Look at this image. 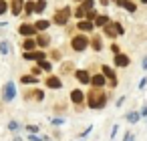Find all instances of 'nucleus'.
I'll return each instance as SVG.
<instances>
[{"label":"nucleus","instance_id":"nucleus-2","mask_svg":"<svg viewBox=\"0 0 147 141\" xmlns=\"http://www.w3.org/2000/svg\"><path fill=\"white\" fill-rule=\"evenodd\" d=\"M105 34L107 36H119V34H123V26L119 24V22H109V24H105Z\"/></svg>","mask_w":147,"mask_h":141},{"label":"nucleus","instance_id":"nucleus-39","mask_svg":"<svg viewBox=\"0 0 147 141\" xmlns=\"http://www.w3.org/2000/svg\"><path fill=\"white\" fill-rule=\"evenodd\" d=\"M115 2H117V4H119V6H123V4H125V2H127V0H115Z\"/></svg>","mask_w":147,"mask_h":141},{"label":"nucleus","instance_id":"nucleus-5","mask_svg":"<svg viewBox=\"0 0 147 141\" xmlns=\"http://www.w3.org/2000/svg\"><path fill=\"white\" fill-rule=\"evenodd\" d=\"M22 57L26 61H45V53L42 51H24Z\"/></svg>","mask_w":147,"mask_h":141},{"label":"nucleus","instance_id":"nucleus-23","mask_svg":"<svg viewBox=\"0 0 147 141\" xmlns=\"http://www.w3.org/2000/svg\"><path fill=\"white\" fill-rule=\"evenodd\" d=\"M81 6H83V8H85V10L89 12V10H93L95 2H93V0H83V4H81Z\"/></svg>","mask_w":147,"mask_h":141},{"label":"nucleus","instance_id":"nucleus-36","mask_svg":"<svg viewBox=\"0 0 147 141\" xmlns=\"http://www.w3.org/2000/svg\"><path fill=\"white\" fill-rule=\"evenodd\" d=\"M40 71H42V69H40V67H34V69H32V75H34V77H36V75H38V73H40Z\"/></svg>","mask_w":147,"mask_h":141},{"label":"nucleus","instance_id":"nucleus-41","mask_svg":"<svg viewBox=\"0 0 147 141\" xmlns=\"http://www.w3.org/2000/svg\"><path fill=\"white\" fill-rule=\"evenodd\" d=\"M141 2H145V4H147V0H141Z\"/></svg>","mask_w":147,"mask_h":141},{"label":"nucleus","instance_id":"nucleus-12","mask_svg":"<svg viewBox=\"0 0 147 141\" xmlns=\"http://www.w3.org/2000/svg\"><path fill=\"white\" fill-rule=\"evenodd\" d=\"M49 43H51V38H49V34H45V32L36 38V45H38V47H42V49H45V47H49Z\"/></svg>","mask_w":147,"mask_h":141},{"label":"nucleus","instance_id":"nucleus-33","mask_svg":"<svg viewBox=\"0 0 147 141\" xmlns=\"http://www.w3.org/2000/svg\"><path fill=\"white\" fill-rule=\"evenodd\" d=\"M0 53H2V55L8 53V43H2V45H0Z\"/></svg>","mask_w":147,"mask_h":141},{"label":"nucleus","instance_id":"nucleus-16","mask_svg":"<svg viewBox=\"0 0 147 141\" xmlns=\"http://www.w3.org/2000/svg\"><path fill=\"white\" fill-rule=\"evenodd\" d=\"M20 81H22V83H24V85H34V83H38V81H36V77H34V75H24V77H22V79H20Z\"/></svg>","mask_w":147,"mask_h":141},{"label":"nucleus","instance_id":"nucleus-10","mask_svg":"<svg viewBox=\"0 0 147 141\" xmlns=\"http://www.w3.org/2000/svg\"><path fill=\"white\" fill-rule=\"evenodd\" d=\"M115 65L117 67H127L129 65V57L127 55H115Z\"/></svg>","mask_w":147,"mask_h":141},{"label":"nucleus","instance_id":"nucleus-11","mask_svg":"<svg viewBox=\"0 0 147 141\" xmlns=\"http://www.w3.org/2000/svg\"><path fill=\"white\" fill-rule=\"evenodd\" d=\"M47 87L49 89H61V79L59 77H49L47 79Z\"/></svg>","mask_w":147,"mask_h":141},{"label":"nucleus","instance_id":"nucleus-24","mask_svg":"<svg viewBox=\"0 0 147 141\" xmlns=\"http://www.w3.org/2000/svg\"><path fill=\"white\" fill-rule=\"evenodd\" d=\"M45 8H47V2H45V0H38V2L34 4V10H36V12H42Z\"/></svg>","mask_w":147,"mask_h":141},{"label":"nucleus","instance_id":"nucleus-21","mask_svg":"<svg viewBox=\"0 0 147 141\" xmlns=\"http://www.w3.org/2000/svg\"><path fill=\"white\" fill-rule=\"evenodd\" d=\"M22 49H26V51H32V49H36V43H34L32 38H26V40H24V45H22Z\"/></svg>","mask_w":147,"mask_h":141},{"label":"nucleus","instance_id":"nucleus-31","mask_svg":"<svg viewBox=\"0 0 147 141\" xmlns=\"http://www.w3.org/2000/svg\"><path fill=\"white\" fill-rule=\"evenodd\" d=\"M97 16H99V14H95V10H89V12H87V18H89L91 22H93V20H95Z\"/></svg>","mask_w":147,"mask_h":141},{"label":"nucleus","instance_id":"nucleus-1","mask_svg":"<svg viewBox=\"0 0 147 141\" xmlns=\"http://www.w3.org/2000/svg\"><path fill=\"white\" fill-rule=\"evenodd\" d=\"M105 103H107V97H105L101 91H91V93H89V107L99 109V107H103Z\"/></svg>","mask_w":147,"mask_h":141},{"label":"nucleus","instance_id":"nucleus-19","mask_svg":"<svg viewBox=\"0 0 147 141\" xmlns=\"http://www.w3.org/2000/svg\"><path fill=\"white\" fill-rule=\"evenodd\" d=\"M28 97H32V99H36V101H40L42 97H45V93L42 91H30V93H26V99Z\"/></svg>","mask_w":147,"mask_h":141},{"label":"nucleus","instance_id":"nucleus-6","mask_svg":"<svg viewBox=\"0 0 147 141\" xmlns=\"http://www.w3.org/2000/svg\"><path fill=\"white\" fill-rule=\"evenodd\" d=\"M14 95H16V89H14V85H12V83L4 85V101H12V99H14Z\"/></svg>","mask_w":147,"mask_h":141},{"label":"nucleus","instance_id":"nucleus-7","mask_svg":"<svg viewBox=\"0 0 147 141\" xmlns=\"http://www.w3.org/2000/svg\"><path fill=\"white\" fill-rule=\"evenodd\" d=\"M22 8H24V0H12L10 10H12V14H14V16H18V14L22 12Z\"/></svg>","mask_w":147,"mask_h":141},{"label":"nucleus","instance_id":"nucleus-42","mask_svg":"<svg viewBox=\"0 0 147 141\" xmlns=\"http://www.w3.org/2000/svg\"><path fill=\"white\" fill-rule=\"evenodd\" d=\"M79 2H83V0H79Z\"/></svg>","mask_w":147,"mask_h":141},{"label":"nucleus","instance_id":"nucleus-9","mask_svg":"<svg viewBox=\"0 0 147 141\" xmlns=\"http://www.w3.org/2000/svg\"><path fill=\"white\" fill-rule=\"evenodd\" d=\"M34 30H36V28H34L32 24H20V28H18V32H20L22 36H32Z\"/></svg>","mask_w":147,"mask_h":141},{"label":"nucleus","instance_id":"nucleus-40","mask_svg":"<svg viewBox=\"0 0 147 141\" xmlns=\"http://www.w3.org/2000/svg\"><path fill=\"white\" fill-rule=\"evenodd\" d=\"M143 69H147V57L143 59Z\"/></svg>","mask_w":147,"mask_h":141},{"label":"nucleus","instance_id":"nucleus-14","mask_svg":"<svg viewBox=\"0 0 147 141\" xmlns=\"http://www.w3.org/2000/svg\"><path fill=\"white\" fill-rule=\"evenodd\" d=\"M91 83H93V87H103L105 85V75H95L91 79Z\"/></svg>","mask_w":147,"mask_h":141},{"label":"nucleus","instance_id":"nucleus-20","mask_svg":"<svg viewBox=\"0 0 147 141\" xmlns=\"http://www.w3.org/2000/svg\"><path fill=\"white\" fill-rule=\"evenodd\" d=\"M34 28H36V30H40V32H42V30H47V28H49V20H38V22L34 24Z\"/></svg>","mask_w":147,"mask_h":141},{"label":"nucleus","instance_id":"nucleus-43","mask_svg":"<svg viewBox=\"0 0 147 141\" xmlns=\"http://www.w3.org/2000/svg\"><path fill=\"white\" fill-rule=\"evenodd\" d=\"M16 141H20V139H16Z\"/></svg>","mask_w":147,"mask_h":141},{"label":"nucleus","instance_id":"nucleus-30","mask_svg":"<svg viewBox=\"0 0 147 141\" xmlns=\"http://www.w3.org/2000/svg\"><path fill=\"white\" fill-rule=\"evenodd\" d=\"M123 6H125V8H127L129 12H135V4H133V2H129V0H127V2H125Z\"/></svg>","mask_w":147,"mask_h":141},{"label":"nucleus","instance_id":"nucleus-8","mask_svg":"<svg viewBox=\"0 0 147 141\" xmlns=\"http://www.w3.org/2000/svg\"><path fill=\"white\" fill-rule=\"evenodd\" d=\"M103 75H105V79H109V83H111L113 87L117 85V77H115V73H113V69H109L107 65L103 67Z\"/></svg>","mask_w":147,"mask_h":141},{"label":"nucleus","instance_id":"nucleus-38","mask_svg":"<svg viewBox=\"0 0 147 141\" xmlns=\"http://www.w3.org/2000/svg\"><path fill=\"white\" fill-rule=\"evenodd\" d=\"M111 51H113L115 55H119V47H117V45H113V47H111Z\"/></svg>","mask_w":147,"mask_h":141},{"label":"nucleus","instance_id":"nucleus-27","mask_svg":"<svg viewBox=\"0 0 147 141\" xmlns=\"http://www.w3.org/2000/svg\"><path fill=\"white\" fill-rule=\"evenodd\" d=\"M75 16H77V18H83V16H87V10H85L83 6H79L77 12H75Z\"/></svg>","mask_w":147,"mask_h":141},{"label":"nucleus","instance_id":"nucleus-28","mask_svg":"<svg viewBox=\"0 0 147 141\" xmlns=\"http://www.w3.org/2000/svg\"><path fill=\"white\" fill-rule=\"evenodd\" d=\"M127 121H131V123L139 121V113H129V115H127Z\"/></svg>","mask_w":147,"mask_h":141},{"label":"nucleus","instance_id":"nucleus-29","mask_svg":"<svg viewBox=\"0 0 147 141\" xmlns=\"http://www.w3.org/2000/svg\"><path fill=\"white\" fill-rule=\"evenodd\" d=\"M6 10H8V4L4 2V0H0V14H4Z\"/></svg>","mask_w":147,"mask_h":141},{"label":"nucleus","instance_id":"nucleus-4","mask_svg":"<svg viewBox=\"0 0 147 141\" xmlns=\"http://www.w3.org/2000/svg\"><path fill=\"white\" fill-rule=\"evenodd\" d=\"M73 49L75 51H85L87 47H89V40H87V36H83V34H79V36H75L73 38Z\"/></svg>","mask_w":147,"mask_h":141},{"label":"nucleus","instance_id":"nucleus-32","mask_svg":"<svg viewBox=\"0 0 147 141\" xmlns=\"http://www.w3.org/2000/svg\"><path fill=\"white\" fill-rule=\"evenodd\" d=\"M8 129H10V131H18V123H16V121H10V123H8Z\"/></svg>","mask_w":147,"mask_h":141},{"label":"nucleus","instance_id":"nucleus-37","mask_svg":"<svg viewBox=\"0 0 147 141\" xmlns=\"http://www.w3.org/2000/svg\"><path fill=\"white\" fill-rule=\"evenodd\" d=\"M125 141H135V137H133L131 133H127V135H125Z\"/></svg>","mask_w":147,"mask_h":141},{"label":"nucleus","instance_id":"nucleus-35","mask_svg":"<svg viewBox=\"0 0 147 141\" xmlns=\"http://www.w3.org/2000/svg\"><path fill=\"white\" fill-rule=\"evenodd\" d=\"M26 129H28V131H30V133H36V131H38V127H36V125H28V127H26Z\"/></svg>","mask_w":147,"mask_h":141},{"label":"nucleus","instance_id":"nucleus-25","mask_svg":"<svg viewBox=\"0 0 147 141\" xmlns=\"http://www.w3.org/2000/svg\"><path fill=\"white\" fill-rule=\"evenodd\" d=\"M32 10H34V2H26V4H24V12H26V16H30Z\"/></svg>","mask_w":147,"mask_h":141},{"label":"nucleus","instance_id":"nucleus-15","mask_svg":"<svg viewBox=\"0 0 147 141\" xmlns=\"http://www.w3.org/2000/svg\"><path fill=\"white\" fill-rule=\"evenodd\" d=\"M79 30H85V32L93 30V22H91V20H81V22H79Z\"/></svg>","mask_w":147,"mask_h":141},{"label":"nucleus","instance_id":"nucleus-18","mask_svg":"<svg viewBox=\"0 0 147 141\" xmlns=\"http://www.w3.org/2000/svg\"><path fill=\"white\" fill-rule=\"evenodd\" d=\"M91 45H93V49H95V51H101V49H103V43H101V36H93V40H91Z\"/></svg>","mask_w":147,"mask_h":141},{"label":"nucleus","instance_id":"nucleus-26","mask_svg":"<svg viewBox=\"0 0 147 141\" xmlns=\"http://www.w3.org/2000/svg\"><path fill=\"white\" fill-rule=\"evenodd\" d=\"M38 67H40L42 71H47V73L53 69V67H51V63H47V61H38Z\"/></svg>","mask_w":147,"mask_h":141},{"label":"nucleus","instance_id":"nucleus-13","mask_svg":"<svg viewBox=\"0 0 147 141\" xmlns=\"http://www.w3.org/2000/svg\"><path fill=\"white\" fill-rule=\"evenodd\" d=\"M75 75H77V79H79L81 83H91V77H89V73H87V71H77Z\"/></svg>","mask_w":147,"mask_h":141},{"label":"nucleus","instance_id":"nucleus-34","mask_svg":"<svg viewBox=\"0 0 147 141\" xmlns=\"http://www.w3.org/2000/svg\"><path fill=\"white\" fill-rule=\"evenodd\" d=\"M71 69H73V67H71V63H67V65L63 67V73H71Z\"/></svg>","mask_w":147,"mask_h":141},{"label":"nucleus","instance_id":"nucleus-3","mask_svg":"<svg viewBox=\"0 0 147 141\" xmlns=\"http://www.w3.org/2000/svg\"><path fill=\"white\" fill-rule=\"evenodd\" d=\"M69 16H71V8L67 6V8H63V10H59L55 14V22L57 24H67L69 22Z\"/></svg>","mask_w":147,"mask_h":141},{"label":"nucleus","instance_id":"nucleus-22","mask_svg":"<svg viewBox=\"0 0 147 141\" xmlns=\"http://www.w3.org/2000/svg\"><path fill=\"white\" fill-rule=\"evenodd\" d=\"M95 22H97L99 26H105V24H109V18L101 14V16H97V18H95Z\"/></svg>","mask_w":147,"mask_h":141},{"label":"nucleus","instance_id":"nucleus-17","mask_svg":"<svg viewBox=\"0 0 147 141\" xmlns=\"http://www.w3.org/2000/svg\"><path fill=\"white\" fill-rule=\"evenodd\" d=\"M71 99H73L75 105H79V103L83 101V93H81V91H73V93H71Z\"/></svg>","mask_w":147,"mask_h":141}]
</instances>
